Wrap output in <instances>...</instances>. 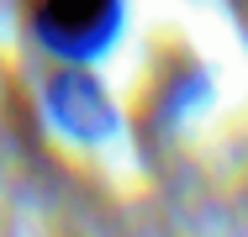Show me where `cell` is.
Listing matches in <instances>:
<instances>
[{
    "label": "cell",
    "instance_id": "1",
    "mask_svg": "<svg viewBox=\"0 0 248 237\" xmlns=\"http://www.w3.org/2000/svg\"><path fill=\"white\" fill-rule=\"evenodd\" d=\"M32 32L69 58H90L106 47V37L116 32V11L122 0H21Z\"/></svg>",
    "mask_w": 248,
    "mask_h": 237
}]
</instances>
